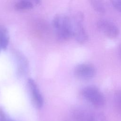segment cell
Segmentation results:
<instances>
[{
    "label": "cell",
    "instance_id": "obj_12",
    "mask_svg": "<svg viewBox=\"0 0 121 121\" xmlns=\"http://www.w3.org/2000/svg\"><path fill=\"white\" fill-rule=\"evenodd\" d=\"M88 121H109L105 116L99 112L91 111Z\"/></svg>",
    "mask_w": 121,
    "mask_h": 121
},
{
    "label": "cell",
    "instance_id": "obj_9",
    "mask_svg": "<svg viewBox=\"0 0 121 121\" xmlns=\"http://www.w3.org/2000/svg\"><path fill=\"white\" fill-rule=\"evenodd\" d=\"M9 39V32L7 28L3 26H0V52L1 50L7 49Z\"/></svg>",
    "mask_w": 121,
    "mask_h": 121
},
{
    "label": "cell",
    "instance_id": "obj_3",
    "mask_svg": "<svg viewBox=\"0 0 121 121\" xmlns=\"http://www.w3.org/2000/svg\"><path fill=\"white\" fill-rule=\"evenodd\" d=\"M84 14L82 12L77 13L72 21L73 27V37L77 42L83 44L88 40V35L83 26Z\"/></svg>",
    "mask_w": 121,
    "mask_h": 121
},
{
    "label": "cell",
    "instance_id": "obj_7",
    "mask_svg": "<svg viewBox=\"0 0 121 121\" xmlns=\"http://www.w3.org/2000/svg\"><path fill=\"white\" fill-rule=\"evenodd\" d=\"M14 57L16 64L17 74L19 76L26 74L28 69V62L26 57L19 52H14Z\"/></svg>",
    "mask_w": 121,
    "mask_h": 121
},
{
    "label": "cell",
    "instance_id": "obj_8",
    "mask_svg": "<svg viewBox=\"0 0 121 121\" xmlns=\"http://www.w3.org/2000/svg\"><path fill=\"white\" fill-rule=\"evenodd\" d=\"M91 110L84 107H77L72 111V116L76 121H88Z\"/></svg>",
    "mask_w": 121,
    "mask_h": 121
},
{
    "label": "cell",
    "instance_id": "obj_16",
    "mask_svg": "<svg viewBox=\"0 0 121 121\" xmlns=\"http://www.w3.org/2000/svg\"><path fill=\"white\" fill-rule=\"evenodd\" d=\"M119 52H120V55L121 56V45L120 49H119Z\"/></svg>",
    "mask_w": 121,
    "mask_h": 121
},
{
    "label": "cell",
    "instance_id": "obj_13",
    "mask_svg": "<svg viewBox=\"0 0 121 121\" xmlns=\"http://www.w3.org/2000/svg\"><path fill=\"white\" fill-rule=\"evenodd\" d=\"M113 99L117 110L121 114V89L115 91L113 95Z\"/></svg>",
    "mask_w": 121,
    "mask_h": 121
},
{
    "label": "cell",
    "instance_id": "obj_5",
    "mask_svg": "<svg viewBox=\"0 0 121 121\" xmlns=\"http://www.w3.org/2000/svg\"><path fill=\"white\" fill-rule=\"evenodd\" d=\"M96 26L98 29L109 38H115L119 34V29L116 25L107 19L98 20Z\"/></svg>",
    "mask_w": 121,
    "mask_h": 121
},
{
    "label": "cell",
    "instance_id": "obj_10",
    "mask_svg": "<svg viewBox=\"0 0 121 121\" xmlns=\"http://www.w3.org/2000/svg\"><path fill=\"white\" fill-rule=\"evenodd\" d=\"M93 9L98 13L103 14L105 12V7L103 0H88Z\"/></svg>",
    "mask_w": 121,
    "mask_h": 121
},
{
    "label": "cell",
    "instance_id": "obj_14",
    "mask_svg": "<svg viewBox=\"0 0 121 121\" xmlns=\"http://www.w3.org/2000/svg\"><path fill=\"white\" fill-rule=\"evenodd\" d=\"M110 2L114 9L121 12V0H110Z\"/></svg>",
    "mask_w": 121,
    "mask_h": 121
},
{
    "label": "cell",
    "instance_id": "obj_2",
    "mask_svg": "<svg viewBox=\"0 0 121 121\" xmlns=\"http://www.w3.org/2000/svg\"><path fill=\"white\" fill-rule=\"evenodd\" d=\"M83 97L94 107L100 108L105 104V97L101 91L94 86H88L84 87L82 91Z\"/></svg>",
    "mask_w": 121,
    "mask_h": 121
},
{
    "label": "cell",
    "instance_id": "obj_6",
    "mask_svg": "<svg viewBox=\"0 0 121 121\" xmlns=\"http://www.w3.org/2000/svg\"><path fill=\"white\" fill-rule=\"evenodd\" d=\"M27 85L34 105L38 109L41 108L43 104V99L36 83L33 79L29 78Z\"/></svg>",
    "mask_w": 121,
    "mask_h": 121
},
{
    "label": "cell",
    "instance_id": "obj_15",
    "mask_svg": "<svg viewBox=\"0 0 121 121\" xmlns=\"http://www.w3.org/2000/svg\"><path fill=\"white\" fill-rule=\"evenodd\" d=\"M35 1L37 4H39L40 3V0H35Z\"/></svg>",
    "mask_w": 121,
    "mask_h": 121
},
{
    "label": "cell",
    "instance_id": "obj_4",
    "mask_svg": "<svg viewBox=\"0 0 121 121\" xmlns=\"http://www.w3.org/2000/svg\"><path fill=\"white\" fill-rule=\"evenodd\" d=\"M96 70L95 67L90 63L78 64L74 69V74L78 78L87 80L93 78L95 75Z\"/></svg>",
    "mask_w": 121,
    "mask_h": 121
},
{
    "label": "cell",
    "instance_id": "obj_17",
    "mask_svg": "<svg viewBox=\"0 0 121 121\" xmlns=\"http://www.w3.org/2000/svg\"><path fill=\"white\" fill-rule=\"evenodd\" d=\"M7 121H13V120H11V119H10V118H9Z\"/></svg>",
    "mask_w": 121,
    "mask_h": 121
},
{
    "label": "cell",
    "instance_id": "obj_1",
    "mask_svg": "<svg viewBox=\"0 0 121 121\" xmlns=\"http://www.w3.org/2000/svg\"><path fill=\"white\" fill-rule=\"evenodd\" d=\"M52 26L60 41H65L73 37L72 21L68 16L56 15L52 20Z\"/></svg>",
    "mask_w": 121,
    "mask_h": 121
},
{
    "label": "cell",
    "instance_id": "obj_11",
    "mask_svg": "<svg viewBox=\"0 0 121 121\" xmlns=\"http://www.w3.org/2000/svg\"><path fill=\"white\" fill-rule=\"evenodd\" d=\"M34 6L32 2L27 0H21L16 3L15 9L17 10H24L32 9Z\"/></svg>",
    "mask_w": 121,
    "mask_h": 121
}]
</instances>
